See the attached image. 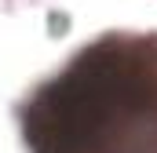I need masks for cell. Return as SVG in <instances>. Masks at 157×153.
<instances>
[{
  "label": "cell",
  "mask_w": 157,
  "mask_h": 153,
  "mask_svg": "<svg viewBox=\"0 0 157 153\" xmlns=\"http://www.w3.org/2000/svg\"><path fill=\"white\" fill-rule=\"evenodd\" d=\"M26 153H157V29H106L15 102Z\"/></svg>",
  "instance_id": "1"
}]
</instances>
